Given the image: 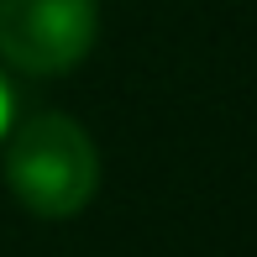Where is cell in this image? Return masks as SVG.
Masks as SVG:
<instances>
[{"instance_id":"6da1fadb","label":"cell","mask_w":257,"mask_h":257,"mask_svg":"<svg viewBox=\"0 0 257 257\" xmlns=\"http://www.w3.org/2000/svg\"><path fill=\"white\" fill-rule=\"evenodd\" d=\"M6 184L32 215L63 220L89 205L100 184V158L84 126L68 115H32L6 153Z\"/></svg>"},{"instance_id":"7a4b0ae2","label":"cell","mask_w":257,"mask_h":257,"mask_svg":"<svg viewBox=\"0 0 257 257\" xmlns=\"http://www.w3.org/2000/svg\"><path fill=\"white\" fill-rule=\"evenodd\" d=\"M95 42V0H0V53L11 68L48 79Z\"/></svg>"},{"instance_id":"3957f363","label":"cell","mask_w":257,"mask_h":257,"mask_svg":"<svg viewBox=\"0 0 257 257\" xmlns=\"http://www.w3.org/2000/svg\"><path fill=\"white\" fill-rule=\"evenodd\" d=\"M11 105H16V95H11V84L0 79V137H6V126H11Z\"/></svg>"}]
</instances>
